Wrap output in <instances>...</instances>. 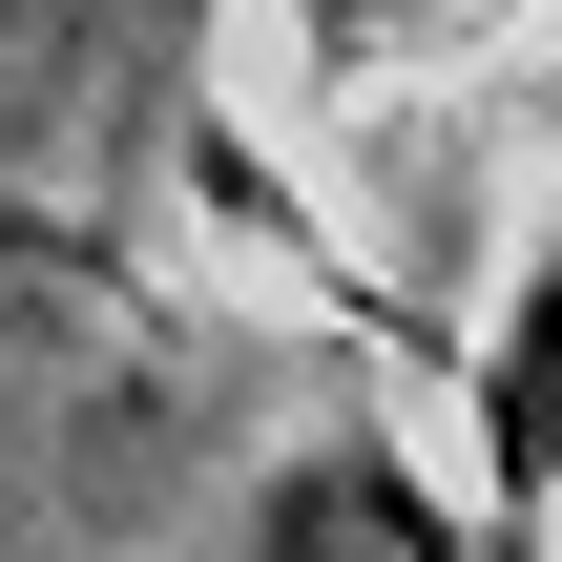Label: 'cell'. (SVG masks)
<instances>
[{
	"label": "cell",
	"mask_w": 562,
	"mask_h": 562,
	"mask_svg": "<svg viewBox=\"0 0 562 562\" xmlns=\"http://www.w3.org/2000/svg\"><path fill=\"white\" fill-rule=\"evenodd\" d=\"M480 459H501L521 521H562V250L521 271V313H501V355H480Z\"/></svg>",
	"instance_id": "cell-2"
},
{
	"label": "cell",
	"mask_w": 562,
	"mask_h": 562,
	"mask_svg": "<svg viewBox=\"0 0 562 562\" xmlns=\"http://www.w3.org/2000/svg\"><path fill=\"white\" fill-rule=\"evenodd\" d=\"M0 250H42V271H104V250H83L63 209H0Z\"/></svg>",
	"instance_id": "cell-4"
},
{
	"label": "cell",
	"mask_w": 562,
	"mask_h": 562,
	"mask_svg": "<svg viewBox=\"0 0 562 562\" xmlns=\"http://www.w3.org/2000/svg\"><path fill=\"white\" fill-rule=\"evenodd\" d=\"M417 21H459V0H313V42L355 63V42H417Z\"/></svg>",
	"instance_id": "cell-3"
},
{
	"label": "cell",
	"mask_w": 562,
	"mask_h": 562,
	"mask_svg": "<svg viewBox=\"0 0 562 562\" xmlns=\"http://www.w3.org/2000/svg\"><path fill=\"white\" fill-rule=\"evenodd\" d=\"M271 562H459V521H438L375 438H334V459L271 480Z\"/></svg>",
	"instance_id": "cell-1"
},
{
	"label": "cell",
	"mask_w": 562,
	"mask_h": 562,
	"mask_svg": "<svg viewBox=\"0 0 562 562\" xmlns=\"http://www.w3.org/2000/svg\"><path fill=\"white\" fill-rule=\"evenodd\" d=\"M167 21H209V0H167Z\"/></svg>",
	"instance_id": "cell-5"
}]
</instances>
